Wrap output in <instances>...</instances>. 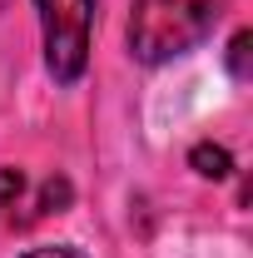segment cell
I'll use <instances>...</instances> for the list:
<instances>
[{"label": "cell", "mask_w": 253, "mask_h": 258, "mask_svg": "<svg viewBox=\"0 0 253 258\" xmlns=\"http://www.w3.org/2000/svg\"><path fill=\"white\" fill-rule=\"evenodd\" d=\"M228 0H134L129 10V55L139 64H169L204 45L223 20Z\"/></svg>", "instance_id": "obj_1"}, {"label": "cell", "mask_w": 253, "mask_h": 258, "mask_svg": "<svg viewBox=\"0 0 253 258\" xmlns=\"http://www.w3.org/2000/svg\"><path fill=\"white\" fill-rule=\"evenodd\" d=\"M45 35V70L55 85H80L90 70V30L95 0H35Z\"/></svg>", "instance_id": "obj_2"}, {"label": "cell", "mask_w": 253, "mask_h": 258, "mask_svg": "<svg viewBox=\"0 0 253 258\" xmlns=\"http://www.w3.org/2000/svg\"><path fill=\"white\" fill-rule=\"evenodd\" d=\"M189 169L199 179H228V174H233V154H228L223 144H214V139H204V144L189 149Z\"/></svg>", "instance_id": "obj_3"}, {"label": "cell", "mask_w": 253, "mask_h": 258, "mask_svg": "<svg viewBox=\"0 0 253 258\" xmlns=\"http://www.w3.org/2000/svg\"><path fill=\"white\" fill-rule=\"evenodd\" d=\"M70 199H75L70 179H65V174H55V179H45V189H40V204H35V214H60V209H70Z\"/></svg>", "instance_id": "obj_4"}, {"label": "cell", "mask_w": 253, "mask_h": 258, "mask_svg": "<svg viewBox=\"0 0 253 258\" xmlns=\"http://www.w3.org/2000/svg\"><path fill=\"white\" fill-rule=\"evenodd\" d=\"M248 45H253L248 30H238L228 40V75H233V80H248Z\"/></svg>", "instance_id": "obj_5"}, {"label": "cell", "mask_w": 253, "mask_h": 258, "mask_svg": "<svg viewBox=\"0 0 253 258\" xmlns=\"http://www.w3.org/2000/svg\"><path fill=\"white\" fill-rule=\"evenodd\" d=\"M20 194H25V174L20 169H0V219H5V209L20 204Z\"/></svg>", "instance_id": "obj_6"}, {"label": "cell", "mask_w": 253, "mask_h": 258, "mask_svg": "<svg viewBox=\"0 0 253 258\" xmlns=\"http://www.w3.org/2000/svg\"><path fill=\"white\" fill-rule=\"evenodd\" d=\"M25 258H90V253L75 248V243H45V248H30Z\"/></svg>", "instance_id": "obj_7"}]
</instances>
